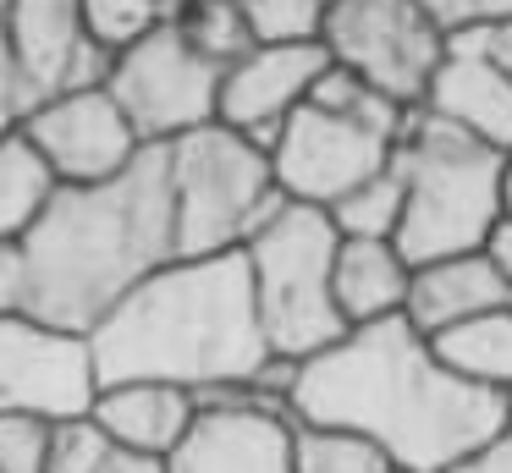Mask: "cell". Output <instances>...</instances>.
<instances>
[{
  "label": "cell",
  "instance_id": "1",
  "mask_svg": "<svg viewBox=\"0 0 512 473\" xmlns=\"http://www.w3.org/2000/svg\"><path fill=\"white\" fill-rule=\"evenodd\" d=\"M287 413L292 424L375 440L397 473H452L512 429L507 396L446 369L435 341H424L408 319L364 325L331 352L298 363Z\"/></svg>",
  "mask_w": 512,
  "mask_h": 473
},
{
  "label": "cell",
  "instance_id": "2",
  "mask_svg": "<svg viewBox=\"0 0 512 473\" xmlns=\"http://www.w3.org/2000/svg\"><path fill=\"white\" fill-rule=\"evenodd\" d=\"M12 248L23 270V314L67 336H94L149 275L188 264L171 143H149L116 182L61 187L45 220Z\"/></svg>",
  "mask_w": 512,
  "mask_h": 473
},
{
  "label": "cell",
  "instance_id": "3",
  "mask_svg": "<svg viewBox=\"0 0 512 473\" xmlns=\"http://www.w3.org/2000/svg\"><path fill=\"white\" fill-rule=\"evenodd\" d=\"M89 347L100 391L133 380L177 385L193 396L254 391L259 374L276 363L243 248L149 275L105 314Z\"/></svg>",
  "mask_w": 512,
  "mask_h": 473
},
{
  "label": "cell",
  "instance_id": "4",
  "mask_svg": "<svg viewBox=\"0 0 512 473\" xmlns=\"http://www.w3.org/2000/svg\"><path fill=\"white\" fill-rule=\"evenodd\" d=\"M507 165L512 154L485 149L430 105H413L397 138V171L408 182V215L397 231L402 259L424 270L441 259L485 253L507 220Z\"/></svg>",
  "mask_w": 512,
  "mask_h": 473
},
{
  "label": "cell",
  "instance_id": "5",
  "mask_svg": "<svg viewBox=\"0 0 512 473\" xmlns=\"http://www.w3.org/2000/svg\"><path fill=\"white\" fill-rule=\"evenodd\" d=\"M243 253H248V270H254L270 352L281 363H309L353 336V325L336 308L342 231H336L331 209L287 204Z\"/></svg>",
  "mask_w": 512,
  "mask_h": 473
},
{
  "label": "cell",
  "instance_id": "6",
  "mask_svg": "<svg viewBox=\"0 0 512 473\" xmlns=\"http://www.w3.org/2000/svg\"><path fill=\"white\" fill-rule=\"evenodd\" d=\"M182 187V220H188V259L237 253L292 204L276 187L270 154H259L243 132L204 127L193 138L171 143Z\"/></svg>",
  "mask_w": 512,
  "mask_h": 473
},
{
  "label": "cell",
  "instance_id": "7",
  "mask_svg": "<svg viewBox=\"0 0 512 473\" xmlns=\"http://www.w3.org/2000/svg\"><path fill=\"white\" fill-rule=\"evenodd\" d=\"M221 83L226 66L204 61L177 22L116 50V66L105 77L111 99L127 110V121L144 138V149L149 143H182L193 132L215 127L221 121Z\"/></svg>",
  "mask_w": 512,
  "mask_h": 473
},
{
  "label": "cell",
  "instance_id": "8",
  "mask_svg": "<svg viewBox=\"0 0 512 473\" xmlns=\"http://www.w3.org/2000/svg\"><path fill=\"white\" fill-rule=\"evenodd\" d=\"M325 50L397 105H424L446 61V33L424 17L419 0H336L325 22Z\"/></svg>",
  "mask_w": 512,
  "mask_h": 473
},
{
  "label": "cell",
  "instance_id": "9",
  "mask_svg": "<svg viewBox=\"0 0 512 473\" xmlns=\"http://www.w3.org/2000/svg\"><path fill=\"white\" fill-rule=\"evenodd\" d=\"M391 160H397V138L364 127L358 116H336V110L303 105L281 127L270 171H276V187L292 204L336 209L347 193H358L380 171H391Z\"/></svg>",
  "mask_w": 512,
  "mask_h": 473
},
{
  "label": "cell",
  "instance_id": "10",
  "mask_svg": "<svg viewBox=\"0 0 512 473\" xmlns=\"http://www.w3.org/2000/svg\"><path fill=\"white\" fill-rule=\"evenodd\" d=\"M100 402L89 336L50 330L28 314H0V418L34 413L50 424L89 418Z\"/></svg>",
  "mask_w": 512,
  "mask_h": 473
},
{
  "label": "cell",
  "instance_id": "11",
  "mask_svg": "<svg viewBox=\"0 0 512 473\" xmlns=\"http://www.w3.org/2000/svg\"><path fill=\"white\" fill-rule=\"evenodd\" d=\"M28 143L45 154L61 187H100L116 182L127 165L144 154V138L127 121V110L111 99V88H83V94L45 99L23 121Z\"/></svg>",
  "mask_w": 512,
  "mask_h": 473
},
{
  "label": "cell",
  "instance_id": "12",
  "mask_svg": "<svg viewBox=\"0 0 512 473\" xmlns=\"http://www.w3.org/2000/svg\"><path fill=\"white\" fill-rule=\"evenodd\" d=\"M331 66L325 44H259L221 83V127L243 132L259 154H276L281 127L309 105L314 83Z\"/></svg>",
  "mask_w": 512,
  "mask_h": 473
},
{
  "label": "cell",
  "instance_id": "13",
  "mask_svg": "<svg viewBox=\"0 0 512 473\" xmlns=\"http://www.w3.org/2000/svg\"><path fill=\"white\" fill-rule=\"evenodd\" d=\"M6 28L45 99L105 88L116 66V50L89 33V0H12Z\"/></svg>",
  "mask_w": 512,
  "mask_h": 473
},
{
  "label": "cell",
  "instance_id": "14",
  "mask_svg": "<svg viewBox=\"0 0 512 473\" xmlns=\"http://www.w3.org/2000/svg\"><path fill=\"white\" fill-rule=\"evenodd\" d=\"M171 473H292V418L265 407L199 413V429L171 457Z\"/></svg>",
  "mask_w": 512,
  "mask_h": 473
},
{
  "label": "cell",
  "instance_id": "15",
  "mask_svg": "<svg viewBox=\"0 0 512 473\" xmlns=\"http://www.w3.org/2000/svg\"><path fill=\"white\" fill-rule=\"evenodd\" d=\"M512 303V286L501 281V270L490 264V253H463V259H441L413 270V292H408V325L424 341L452 336L457 325L496 314Z\"/></svg>",
  "mask_w": 512,
  "mask_h": 473
},
{
  "label": "cell",
  "instance_id": "16",
  "mask_svg": "<svg viewBox=\"0 0 512 473\" xmlns=\"http://www.w3.org/2000/svg\"><path fill=\"white\" fill-rule=\"evenodd\" d=\"M89 418L116 440V446L138 451V457L171 462L188 446L193 429H199V396L177 391V385H155V380L105 385Z\"/></svg>",
  "mask_w": 512,
  "mask_h": 473
},
{
  "label": "cell",
  "instance_id": "17",
  "mask_svg": "<svg viewBox=\"0 0 512 473\" xmlns=\"http://www.w3.org/2000/svg\"><path fill=\"white\" fill-rule=\"evenodd\" d=\"M424 105L441 121H452L457 132L479 138L485 149L512 154V77H501L496 66L468 61V55H446Z\"/></svg>",
  "mask_w": 512,
  "mask_h": 473
},
{
  "label": "cell",
  "instance_id": "18",
  "mask_svg": "<svg viewBox=\"0 0 512 473\" xmlns=\"http://www.w3.org/2000/svg\"><path fill=\"white\" fill-rule=\"evenodd\" d=\"M413 292V264L397 253V242H353L342 237L336 253V308L353 330L402 319Z\"/></svg>",
  "mask_w": 512,
  "mask_h": 473
},
{
  "label": "cell",
  "instance_id": "19",
  "mask_svg": "<svg viewBox=\"0 0 512 473\" xmlns=\"http://www.w3.org/2000/svg\"><path fill=\"white\" fill-rule=\"evenodd\" d=\"M56 193H61V182L45 165V154L28 143L23 127H12L0 138V248L23 242L45 220V209L56 204Z\"/></svg>",
  "mask_w": 512,
  "mask_h": 473
},
{
  "label": "cell",
  "instance_id": "20",
  "mask_svg": "<svg viewBox=\"0 0 512 473\" xmlns=\"http://www.w3.org/2000/svg\"><path fill=\"white\" fill-rule=\"evenodd\" d=\"M50 473H171V462L116 446L94 418H72V424H56Z\"/></svg>",
  "mask_w": 512,
  "mask_h": 473
},
{
  "label": "cell",
  "instance_id": "21",
  "mask_svg": "<svg viewBox=\"0 0 512 473\" xmlns=\"http://www.w3.org/2000/svg\"><path fill=\"white\" fill-rule=\"evenodd\" d=\"M402 215H408V182H402L397 160H391V171H380L375 182H364L331 209L336 231L353 242H397Z\"/></svg>",
  "mask_w": 512,
  "mask_h": 473
},
{
  "label": "cell",
  "instance_id": "22",
  "mask_svg": "<svg viewBox=\"0 0 512 473\" xmlns=\"http://www.w3.org/2000/svg\"><path fill=\"white\" fill-rule=\"evenodd\" d=\"M292 473H397L375 440L353 429L292 424Z\"/></svg>",
  "mask_w": 512,
  "mask_h": 473
},
{
  "label": "cell",
  "instance_id": "23",
  "mask_svg": "<svg viewBox=\"0 0 512 473\" xmlns=\"http://www.w3.org/2000/svg\"><path fill=\"white\" fill-rule=\"evenodd\" d=\"M177 28L188 33V44L215 66H237L243 55L259 50L243 0H188V11L177 17Z\"/></svg>",
  "mask_w": 512,
  "mask_h": 473
},
{
  "label": "cell",
  "instance_id": "24",
  "mask_svg": "<svg viewBox=\"0 0 512 473\" xmlns=\"http://www.w3.org/2000/svg\"><path fill=\"white\" fill-rule=\"evenodd\" d=\"M188 11V0H89V33L105 50H127L144 33L166 28Z\"/></svg>",
  "mask_w": 512,
  "mask_h": 473
},
{
  "label": "cell",
  "instance_id": "25",
  "mask_svg": "<svg viewBox=\"0 0 512 473\" xmlns=\"http://www.w3.org/2000/svg\"><path fill=\"white\" fill-rule=\"evenodd\" d=\"M259 44H320L336 0H243Z\"/></svg>",
  "mask_w": 512,
  "mask_h": 473
},
{
  "label": "cell",
  "instance_id": "26",
  "mask_svg": "<svg viewBox=\"0 0 512 473\" xmlns=\"http://www.w3.org/2000/svg\"><path fill=\"white\" fill-rule=\"evenodd\" d=\"M56 451V424L34 413H6L0 418V473H50Z\"/></svg>",
  "mask_w": 512,
  "mask_h": 473
},
{
  "label": "cell",
  "instance_id": "27",
  "mask_svg": "<svg viewBox=\"0 0 512 473\" xmlns=\"http://www.w3.org/2000/svg\"><path fill=\"white\" fill-rule=\"evenodd\" d=\"M39 105H45V94H39V83H34V72H28L23 50H17L12 28H6V17H0V121L23 127Z\"/></svg>",
  "mask_w": 512,
  "mask_h": 473
},
{
  "label": "cell",
  "instance_id": "28",
  "mask_svg": "<svg viewBox=\"0 0 512 473\" xmlns=\"http://www.w3.org/2000/svg\"><path fill=\"white\" fill-rule=\"evenodd\" d=\"M419 6L446 39L468 28H490V22H512V0H419Z\"/></svg>",
  "mask_w": 512,
  "mask_h": 473
},
{
  "label": "cell",
  "instance_id": "29",
  "mask_svg": "<svg viewBox=\"0 0 512 473\" xmlns=\"http://www.w3.org/2000/svg\"><path fill=\"white\" fill-rule=\"evenodd\" d=\"M446 55H468V61H485V66H496L501 77H512V22L452 33V39H446Z\"/></svg>",
  "mask_w": 512,
  "mask_h": 473
},
{
  "label": "cell",
  "instance_id": "30",
  "mask_svg": "<svg viewBox=\"0 0 512 473\" xmlns=\"http://www.w3.org/2000/svg\"><path fill=\"white\" fill-rule=\"evenodd\" d=\"M452 473H512V429L501 440H490L485 451H474L468 462H457Z\"/></svg>",
  "mask_w": 512,
  "mask_h": 473
},
{
  "label": "cell",
  "instance_id": "31",
  "mask_svg": "<svg viewBox=\"0 0 512 473\" xmlns=\"http://www.w3.org/2000/svg\"><path fill=\"white\" fill-rule=\"evenodd\" d=\"M485 253H490V264L501 270V281L512 286V220H501V226H496V237H490Z\"/></svg>",
  "mask_w": 512,
  "mask_h": 473
},
{
  "label": "cell",
  "instance_id": "32",
  "mask_svg": "<svg viewBox=\"0 0 512 473\" xmlns=\"http://www.w3.org/2000/svg\"><path fill=\"white\" fill-rule=\"evenodd\" d=\"M507 220H512V165H507Z\"/></svg>",
  "mask_w": 512,
  "mask_h": 473
},
{
  "label": "cell",
  "instance_id": "33",
  "mask_svg": "<svg viewBox=\"0 0 512 473\" xmlns=\"http://www.w3.org/2000/svg\"><path fill=\"white\" fill-rule=\"evenodd\" d=\"M6 11H12V0H0V17H6Z\"/></svg>",
  "mask_w": 512,
  "mask_h": 473
},
{
  "label": "cell",
  "instance_id": "34",
  "mask_svg": "<svg viewBox=\"0 0 512 473\" xmlns=\"http://www.w3.org/2000/svg\"><path fill=\"white\" fill-rule=\"evenodd\" d=\"M6 132H12V121H0V138H6Z\"/></svg>",
  "mask_w": 512,
  "mask_h": 473
}]
</instances>
